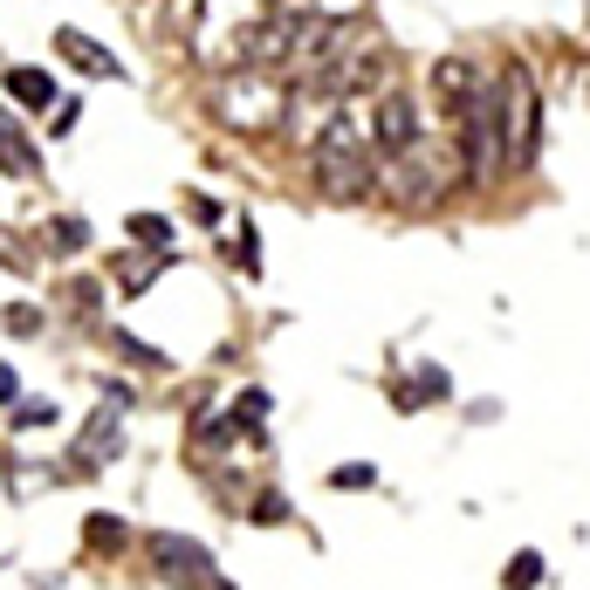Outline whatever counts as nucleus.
<instances>
[{"mask_svg": "<svg viewBox=\"0 0 590 590\" xmlns=\"http://www.w3.org/2000/svg\"><path fill=\"white\" fill-rule=\"evenodd\" d=\"M535 144H543V96H535L529 69H501V83H495V159L535 165Z\"/></svg>", "mask_w": 590, "mask_h": 590, "instance_id": "f257e3e1", "label": "nucleus"}, {"mask_svg": "<svg viewBox=\"0 0 590 590\" xmlns=\"http://www.w3.org/2000/svg\"><path fill=\"white\" fill-rule=\"evenodd\" d=\"M371 138L357 131L350 117H329L323 131H316V186L329 199H365L371 193Z\"/></svg>", "mask_w": 590, "mask_h": 590, "instance_id": "f03ea898", "label": "nucleus"}, {"mask_svg": "<svg viewBox=\"0 0 590 590\" xmlns=\"http://www.w3.org/2000/svg\"><path fill=\"white\" fill-rule=\"evenodd\" d=\"M144 556H151V570H159L172 590H227V577L213 570L207 543H193V535H178V529H159L144 543Z\"/></svg>", "mask_w": 590, "mask_h": 590, "instance_id": "7ed1b4c3", "label": "nucleus"}, {"mask_svg": "<svg viewBox=\"0 0 590 590\" xmlns=\"http://www.w3.org/2000/svg\"><path fill=\"white\" fill-rule=\"evenodd\" d=\"M419 144H426V131H419V104H413V90L384 83V90H378V131H371V151H378V159H392V165H405Z\"/></svg>", "mask_w": 590, "mask_h": 590, "instance_id": "20e7f679", "label": "nucleus"}, {"mask_svg": "<svg viewBox=\"0 0 590 590\" xmlns=\"http://www.w3.org/2000/svg\"><path fill=\"white\" fill-rule=\"evenodd\" d=\"M281 104H289V90H275L262 69H234V76L220 83V111L241 117V124H275Z\"/></svg>", "mask_w": 590, "mask_h": 590, "instance_id": "39448f33", "label": "nucleus"}, {"mask_svg": "<svg viewBox=\"0 0 590 590\" xmlns=\"http://www.w3.org/2000/svg\"><path fill=\"white\" fill-rule=\"evenodd\" d=\"M124 453V398L111 392L104 405H96V413H90V426L83 432H76V474H96V467H111V460Z\"/></svg>", "mask_w": 590, "mask_h": 590, "instance_id": "423d86ee", "label": "nucleus"}, {"mask_svg": "<svg viewBox=\"0 0 590 590\" xmlns=\"http://www.w3.org/2000/svg\"><path fill=\"white\" fill-rule=\"evenodd\" d=\"M56 56H62L69 69H83V76H96V83H117V76H124V62L111 56L104 42H90V35H76V28H56Z\"/></svg>", "mask_w": 590, "mask_h": 590, "instance_id": "0eeeda50", "label": "nucleus"}, {"mask_svg": "<svg viewBox=\"0 0 590 590\" xmlns=\"http://www.w3.org/2000/svg\"><path fill=\"white\" fill-rule=\"evenodd\" d=\"M8 104H14V111H56V76L28 69V62L8 69Z\"/></svg>", "mask_w": 590, "mask_h": 590, "instance_id": "6e6552de", "label": "nucleus"}, {"mask_svg": "<svg viewBox=\"0 0 590 590\" xmlns=\"http://www.w3.org/2000/svg\"><path fill=\"white\" fill-rule=\"evenodd\" d=\"M0 172H14V178H35L42 172V159H35V144L14 131L8 117H0Z\"/></svg>", "mask_w": 590, "mask_h": 590, "instance_id": "1a4fd4ad", "label": "nucleus"}, {"mask_svg": "<svg viewBox=\"0 0 590 590\" xmlns=\"http://www.w3.org/2000/svg\"><path fill=\"white\" fill-rule=\"evenodd\" d=\"M535 583H543V556L516 549V556H508V570H501V590H535Z\"/></svg>", "mask_w": 590, "mask_h": 590, "instance_id": "9d476101", "label": "nucleus"}, {"mask_svg": "<svg viewBox=\"0 0 590 590\" xmlns=\"http://www.w3.org/2000/svg\"><path fill=\"white\" fill-rule=\"evenodd\" d=\"M131 241H138L144 254H165V241H172V220H165V213H131Z\"/></svg>", "mask_w": 590, "mask_h": 590, "instance_id": "9b49d317", "label": "nucleus"}, {"mask_svg": "<svg viewBox=\"0 0 590 590\" xmlns=\"http://www.w3.org/2000/svg\"><path fill=\"white\" fill-rule=\"evenodd\" d=\"M62 310L90 323L96 310H104V289H96V281H69V289H62Z\"/></svg>", "mask_w": 590, "mask_h": 590, "instance_id": "f8f14e48", "label": "nucleus"}, {"mask_svg": "<svg viewBox=\"0 0 590 590\" xmlns=\"http://www.w3.org/2000/svg\"><path fill=\"white\" fill-rule=\"evenodd\" d=\"M83 241H90V220H48V247L56 254H83Z\"/></svg>", "mask_w": 590, "mask_h": 590, "instance_id": "ddd939ff", "label": "nucleus"}, {"mask_svg": "<svg viewBox=\"0 0 590 590\" xmlns=\"http://www.w3.org/2000/svg\"><path fill=\"white\" fill-rule=\"evenodd\" d=\"M48 419H56L48 398H14V426H48Z\"/></svg>", "mask_w": 590, "mask_h": 590, "instance_id": "4468645a", "label": "nucleus"}, {"mask_svg": "<svg viewBox=\"0 0 590 590\" xmlns=\"http://www.w3.org/2000/svg\"><path fill=\"white\" fill-rule=\"evenodd\" d=\"M234 262L247 268V275H262V247H254V227L241 220V241H234Z\"/></svg>", "mask_w": 590, "mask_h": 590, "instance_id": "2eb2a0df", "label": "nucleus"}, {"mask_svg": "<svg viewBox=\"0 0 590 590\" xmlns=\"http://www.w3.org/2000/svg\"><path fill=\"white\" fill-rule=\"evenodd\" d=\"M117 275H124V289H131V296H138V289H144V281H151V275H159V262H138V268H131V254H124V262H117Z\"/></svg>", "mask_w": 590, "mask_h": 590, "instance_id": "dca6fc26", "label": "nucleus"}, {"mask_svg": "<svg viewBox=\"0 0 590 590\" xmlns=\"http://www.w3.org/2000/svg\"><path fill=\"white\" fill-rule=\"evenodd\" d=\"M90 543H96V549H117V543H124V529H117L111 516H96V522H90Z\"/></svg>", "mask_w": 590, "mask_h": 590, "instance_id": "f3484780", "label": "nucleus"}, {"mask_svg": "<svg viewBox=\"0 0 590 590\" xmlns=\"http://www.w3.org/2000/svg\"><path fill=\"white\" fill-rule=\"evenodd\" d=\"M117 350H124V357H138V365H151V371H165V357H159V350H151V344H138V337H124Z\"/></svg>", "mask_w": 590, "mask_h": 590, "instance_id": "a211bd4d", "label": "nucleus"}, {"mask_svg": "<svg viewBox=\"0 0 590 590\" xmlns=\"http://www.w3.org/2000/svg\"><path fill=\"white\" fill-rule=\"evenodd\" d=\"M378 474L371 467H337V474H329V487H371Z\"/></svg>", "mask_w": 590, "mask_h": 590, "instance_id": "6ab92c4d", "label": "nucleus"}, {"mask_svg": "<svg viewBox=\"0 0 590 590\" xmlns=\"http://www.w3.org/2000/svg\"><path fill=\"white\" fill-rule=\"evenodd\" d=\"M76 124H83V104H62V111H56V138H69Z\"/></svg>", "mask_w": 590, "mask_h": 590, "instance_id": "aec40b11", "label": "nucleus"}, {"mask_svg": "<svg viewBox=\"0 0 590 590\" xmlns=\"http://www.w3.org/2000/svg\"><path fill=\"white\" fill-rule=\"evenodd\" d=\"M14 398H21V384H14V371H8V365H0V405H14Z\"/></svg>", "mask_w": 590, "mask_h": 590, "instance_id": "412c9836", "label": "nucleus"}]
</instances>
